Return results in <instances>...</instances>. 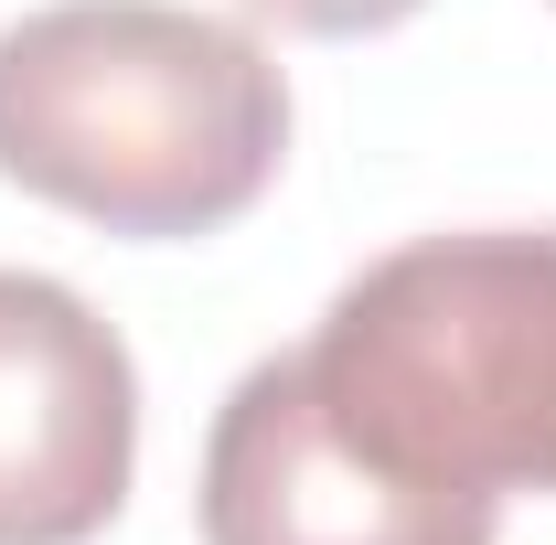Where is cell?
Wrapping results in <instances>:
<instances>
[{"label":"cell","instance_id":"obj_1","mask_svg":"<svg viewBox=\"0 0 556 545\" xmlns=\"http://www.w3.org/2000/svg\"><path fill=\"white\" fill-rule=\"evenodd\" d=\"M289 161V75L182 0H54L0 33V182L139 246L225 236Z\"/></svg>","mask_w":556,"mask_h":545},{"label":"cell","instance_id":"obj_2","mask_svg":"<svg viewBox=\"0 0 556 545\" xmlns=\"http://www.w3.org/2000/svg\"><path fill=\"white\" fill-rule=\"evenodd\" d=\"M321 407L439 492H556V225L417 236L300 342Z\"/></svg>","mask_w":556,"mask_h":545},{"label":"cell","instance_id":"obj_3","mask_svg":"<svg viewBox=\"0 0 556 545\" xmlns=\"http://www.w3.org/2000/svg\"><path fill=\"white\" fill-rule=\"evenodd\" d=\"M204 545H492L503 503L492 492H439V481L386 471L343 417L321 407L311 364L268 353L236 375L204 439Z\"/></svg>","mask_w":556,"mask_h":545},{"label":"cell","instance_id":"obj_4","mask_svg":"<svg viewBox=\"0 0 556 545\" xmlns=\"http://www.w3.org/2000/svg\"><path fill=\"white\" fill-rule=\"evenodd\" d=\"M139 471V375L65 278L0 268V545H86Z\"/></svg>","mask_w":556,"mask_h":545},{"label":"cell","instance_id":"obj_5","mask_svg":"<svg viewBox=\"0 0 556 545\" xmlns=\"http://www.w3.org/2000/svg\"><path fill=\"white\" fill-rule=\"evenodd\" d=\"M247 11H268V22H289V33H321V43H353V33H396L407 11H428V0H247Z\"/></svg>","mask_w":556,"mask_h":545}]
</instances>
